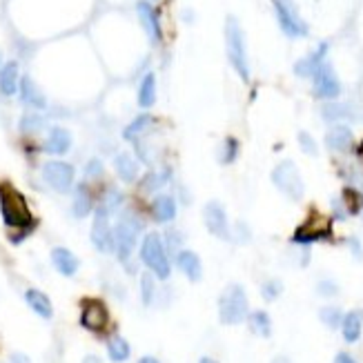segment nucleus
<instances>
[{
  "mask_svg": "<svg viewBox=\"0 0 363 363\" xmlns=\"http://www.w3.org/2000/svg\"><path fill=\"white\" fill-rule=\"evenodd\" d=\"M341 332H343V339L348 343H357L361 339V332H363V310H350V312L343 315Z\"/></svg>",
  "mask_w": 363,
  "mask_h": 363,
  "instance_id": "nucleus-22",
  "label": "nucleus"
},
{
  "mask_svg": "<svg viewBox=\"0 0 363 363\" xmlns=\"http://www.w3.org/2000/svg\"><path fill=\"white\" fill-rule=\"evenodd\" d=\"M250 303L245 288L239 283H230L227 288L218 296V319L225 326H239V323L248 321Z\"/></svg>",
  "mask_w": 363,
  "mask_h": 363,
  "instance_id": "nucleus-3",
  "label": "nucleus"
},
{
  "mask_svg": "<svg viewBox=\"0 0 363 363\" xmlns=\"http://www.w3.org/2000/svg\"><path fill=\"white\" fill-rule=\"evenodd\" d=\"M140 301L143 305H152L157 301V281H154L152 272H145L140 277Z\"/></svg>",
  "mask_w": 363,
  "mask_h": 363,
  "instance_id": "nucleus-33",
  "label": "nucleus"
},
{
  "mask_svg": "<svg viewBox=\"0 0 363 363\" xmlns=\"http://www.w3.org/2000/svg\"><path fill=\"white\" fill-rule=\"evenodd\" d=\"M110 310L100 299H85L81 303V326L94 334H100L110 328Z\"/></svg>",
  "mask_w": 363,
  "mask_h": 363,
  "instance_id": "nucleus-9",
  "label": "nucleus"
},
{
  "mask_svg": "<svg viewBox=\"0 0 363 363\" xmlns=\"http://www.w3.org/2000/svg\"><path fill=\"white\" fill-rule=\"evenodd\" d=\"M272 363H292V359H290V357H285V355H279V357L272 359Z\"/></svg>",
  "mask_w": 363,
  "mask_h": 363,
  "instance_id": "nucleus-47",
  "label": "nucleus"
},
{
  "mask_svg": "<svg viewBox=\"0 0 363 363\" xmlns=\"http://www.w3.org/2000/svg\"><path fill=\"white\" fill-rule=\"evenodd\" d=\"M136 16L140 20V27L145 29L147 38L152 45H159L163 41V29H161V20L157 9H154L147 0H138L136 3Z\"/></svg>",
  "mask_w": 363,
  "mask_h": 363,
  "instance_id": "nucleus-14",
  "label": "nucleus"
},
{
  "mask_svg": "<svg viewBox=\"0 0 363 363\" xmlns=\"http://www.w3.org/2000/svg\"><path fill=\"white\" fill-rule=\"evenodd\" d=\"M74 167L70 163H65V161H47L43 165V178H45V183L51 187V190H56L60 194L65 192H70L74 187Z\"/></svg>",
  "mask_w": 363,
  "mask_h": 363,
  "instance_id": "nucleus-11",
  "label": "nucleus"
},
{
  "mask_svg": "<svg viewBox=\"0 0 363 363\" xmlns=\"http://www.w3.org/2000/svg\"><path fill=\"white\" fill-rule=\"evenodd\" d=\"M299 145H301L303 154H308V157H317V154H319L317 140L310 136L308 132H299Z\"/></svg>",
  "mask_w": 363,
  "mask_h": 363,
  "instance_id": "nucleus-39",
  "label": "nucleus"
},
{
  "mask_svg": "<svg viewBox=\"0 0 363 363\" xmlns=\"http://www.w3.org/2000/svg\"><path fill=\"white\" fill-rule=\"evenodd\" d=\"M330 239H332V223L326 221V218H321V216L308 218V221L296 227L294 235H292L294 245H312V243L330 241Z\"/></svg>",
  "mask_w": 363,
  "mask_h": 363,
  "instance_id": "nucleus-8",
  "label": "nucleus"
},
{
  "mask_svg": "<svg viewBox=\"0 0 363 363\" xmlns=\"http://www.w3.org/2000/svg\"><path fill=\"white\" fill-rule=\"evenodd\" d=\"M11 363H32V361H29V357L16 352V355H11Z\"/></svg>",
  "mask_w": 363,
  "mask_h": 363,
  "instance_id": "nucleus-45",
  "label": "nucleus"
},
{
  "mask_svg": "<svg viewBox=\"0 0 363 363\" xmlns=\"http://www.w3.org/2000/svg\"><path fill=\"white\" fill-rule=\"evenodd\" d=\"M225 51L232 70L239 74L243 83H250V56H248V43H245V32L235 16H227L225 20Z\"/></svg>",
  "mask_w": 363,
  "mask_h": 363,
  "instance_id": "nucleus-2",
  "label": "nucleus"
},
{
  "mask_svg": "<svg viewBox=\"0 0 363 363\" xmlns=\"http://www.w3.org/2000/svg\"><path fill=\"white\" fill-rule=\"evenodd\" d=\"M18 89H20V98H22L25 105H29L34 110H45L47 107V98L43 94V89L34 83L32 76H22Z\"/></svg>",
  "mask_w": 363,
  "mask_h": 363,
  "instance_id": "nucleus-16",
  "label": "nucleus"
},
{
  "mask_svg": "<svg viewBox=\"0 0 363 363\" xmlns=\"http://www.w3.org/2000/svg\"><path fill=\"white\" fill-rule=\"evenodd\" d=\"M275 3V14L279 20V27L285 36L290 38H305L310 34L308 22L299 14V9L292 0H272Z\"/></svg>",
  "mask_w": 363,
  "mask_h": 363,
  "instance_id": "nucleus-7",
  "label": "nucleus"
},
{
  "mask_svg": "<svg viewBox=\"0 0 363 363\" xmlns=\"http://www.w3.org/2000/svg\"><path fill=\"white\" fill-rule=\"evenodd\" d=\"M154 103H157V76L150 72L143 76V81L138 85V105L143 110H147Z\"/></svg>",
  "mask_w": 363,
  "mask_h": 363,
  "instance_id": "nucleus-27",
  "label": "nucleus"
},
{
  "mask_svg": "<svg viewBox=\"0 0 363 363\" xmlns=\"http://www.w3.org/2000/svg\"><path fill=\"white\" fill-rule=\"evenodd\" d=\"M20 85V74H18V62H5L0 67V94L5 96H14L18 92Z\"/></svg>",
  "mask_w": 363,
  "mask_h": 363,
  "instance_id": "nucleus-25",
  "label": "nucleus"
},
{
  "mask_svg": "<svg viewBox=\"0 0 363 363\" xmlns=\"http://www.w3.org/2000/svg\"><path fill=\"white\" fill-rule=\"evenodd\" d=\"M0 214H3V221L9 230H18V235L11 239L14 243L27 237V232H32L36 223L27 199L9 183H0Z\"/></svg>",
  "mask_w": 363,
  "mask_h": 363,
  "instance_id": "nucleus-1",
  "label": "nucleus"
},
{
  "mask_svg": "<svg viewBox=\"0 0 363 363\" xmlns=\"http://www.w3.org/2000/svg\"><path fill=\"white\" fill-rule=\"evenodd\" d=\"M150 125H152V116L150 114H140V116H136V119L123 129V138L125 140H136Z\"/></svg>",
  "mask_w": 363,
  "mask_h": 363,
  "instance_id": "nucleus-31",
  "label": "nucleus"
},
{
  "mask_svg": "<svg viewBox=\"0 0 363 363\" xmlns=\"http://www.w3.org/2000/svg\"><path fill=\"white\" fill-rule=\"evenodd\" d=\"M72 147V134L70 129L65 127H51L49 129V136L45 140V152L47 154H54V157H60V154L70 152Z\"/></svg>",
  "mask_w": 363,
  "mask_h": 363,
  "instance_id": "nucleus-20",
  "label": "nucleus"
},
{
  "mask_svg": "<svg viewBox=\"0 0 363 363\" xmlns=\"http://www.w3.org/2000/svg\"><path fill=\"white\" fill-rule=\"evenodd\" d=\"M114 170H116V176H119L123 183H136L138 174H140L138 161L129 152H121L119 157L114 159Z\"/></svg>",
  "mask_w": 363,
  "mask_h": 363,
  "instance_id": "nucleus-19",
  "label": "nucleus"
},
{
  "mask_svg": "<svg viewBox=\"0 0 363 363\" xmlns=\"http://www.w3.org/2000/svg\"><path fill=\"white\" fill-rule=\"evenodd\" d=\"M350 248H352V252H355V256H357V258H361V245H359V241H357V239L350 241Z\"/></svg>",
  "mask_w": 363,
  "mask_h": 363,
  "instance_id": "nucleus-46",
  "label": "nucleus"
},
{
  "mask_svg": "<svg viewBox=\"0 0 363 363\" xmlns=\"http://www.w3.org/2000/svg\"><path fill=\"white\" fill-rule=\"evenodd\" d=\"M176 265L178 270L183 272V275L192 281V283H197L201 281L203 277V263H201V256L197 252H192V250H180L176 254Z\"/></svg>",
  "mask_w": 363,
  "mask_h": 363,
  "instance_id": "nucleus-17",
  "label": "nucleus"
},
{
  "mask_svg": "<svg viewBox=\"0 0 363 363\" xmlns=\"http://www.w3.org/2000/svg\"><path fill=\"white\" fill-rule=\"evenodd\" d=\"M326 145L332 152H348L352 145V129L348 125H334L326 134Z\"/></svg>",
  "mask_w": 363,
  "mask_h": 363,
  "instance_id": "nucleus-23",
  "label": "nucleus"
},
{
  "mask_svg": "<svg viewBox=\"0 0 363 363\" xmlns=\"http://www.w3.org/2000/svg\"><path fill=\"white\" fill-rule=\"evenodd\" d=\"M89 237H92V243H94V248L98 252H103V254L114 252V230L110 225V214L103 210L100 205L96 207L94 223H92V232H89Z\"/></svg>",
  "mask_w": 363,
  "mask_h": 363,
  "instance_id": "nucleus-13",
  "label": "nucleus"
},
{
  "mask_svg": "<svg viewBox=\"0 0 363 363\" xmlns=\"http://www.w3.org/2000/svg\"><path fill=\"white\" fill-rule=\"evenodd\" d=\"M317 292H319L321 296H326V299H332V296L339 294V285H336L332 279H323V281H319V285H317Z\"/></svg>",
  "mask_w": 363,
  "mask_h": 363,
  "instance_id": "nucleus-40",
  "label": "nucleus"
},
{
  "mask_svg": "<svg viewBox=\"0 0 363 363\" xmlns=\"http://www.w3.org/2000/svg\"><path fill=\"white\" fill-rule=\"evenodd\" d=\"M248 323H250V330L256 336H263V339H268V336L272 334V319H270V315L265 312V310H254V312H250Z\"/></svg>",
  "mask_w": 363,
  "mask_h": 363,
  "instance_id": "nucleus-29",
  "label": "nucleus"
},
{
  "mask_svg": "<svg viewBox=\"0 0 363 363\" xmlns=\"http://www.w3.org/2000/svg\"><path fill=\"white\" fill-rule=\"evenodd\" d=\"M272 183H275V187L281 194H285L290 201H301L305 194V180L299 172V167H296V163L290 159L281 161L275 170H272Z\"/></svg>",
  "mask_w": 363,
  "mask_h": 363,
  "instance_id": "nucleus-5",
  "label": "nucleus"
},
{
  "mask_svg": "<svg viewBox=\"0 0 363 363\" xmlns=\"http://www.w3.org/2000/svg\"><path fill=\"white\" fill-rule=\"evenodd\" d=\"M332 363H357V359L352 355H348V352H339V355L334 357Z\"/></svg>",
  "mask_w": 363,
  "mask_h": 363,
  "instance_id": "nucleus-44",
  "label": "nucleus"
},
{
  "mask_svg": "<svg viewBox=\"0 0 363 363\" xmlns=\"http://www.w3.org/2000/svg\"><path fill=\"white\" fill-rule=\"evenodd\" d=\"M203 221H205V227L210 235H214L216 239H223V241H232V225L227 221V212L218 201L205 203Z\"/></svg>",
  "mask_w": 363,
  "mask_h": 363,
  "instance_id": "nucleus-10",
  "label": "nucleus"
},
{
  "mask_svg": "<svg viewBox=\"0 0 363 363\" xmlns=\"http://www.w3.org/2000/svg\"><path fill=\"white\" fill-rule=\"evenodd\" d=\"M94 210V199L92 194H89V190L85 185H79L76 187V194H74V203H72V214L76 218H85L89 216Z\"/></svg>",
  "mask_w": 363,
  "mask_h": 363,
  "instance_id": "nucleus-26",
  "label": "nucleus"
},
{
  "mask_svg": "<svg viewBox=\"0 0 363 363\" xmlns=\"http://www.w3.org/2000/svg\"><path fill=\"white\" fill-rule=\"evenodd\" d=\"M235 230L237 232H232V241H237V243H248L250 241V230L245 223H237Z\"/></svg>",
  "mask_w": 363,
  "mask_h": 363,
  "instance_id": "nucleus-42",
  "label": "nucleus"
},
{
  "mask_svg": "<svg viewBox=\"0 0 363 363\" xmlns=\"http://www.w3.org/2000/svg\"><path fill=\"white\" fill-rule=\"evenodd\" d=\"M341 207H345V212L348 214H359V212H363V197L357 192V190H352V187H345V192H343V197H341Z\"/></svg>",
  "mask_w": 363,
  "mask_h": 363,
  "instance_id": "nucleus-35",
  "label": "nucleus"
},
{
  "mask_svg": "<svg viewBox=\"0 0 363 363\" xmlns=\"http://www.w3.org/2000/svg\"><path fill=\"white\" fill-rule=\"evenodd\" d=\"M45 123L41 116H25V119L20 121V129L22 132H34V129H41Z\"/></svg>",
  "mask_w": 363,
  "mask_h": 363,
  "instance_id": "nucleus-41",
  "label": "nucleus"
},
{
  "mask_svg": "<svg viewBox=\"0 0 363 363\" xmlns=\"http://www.w3.org/2000/svg\"><path fill=\"white\" fill-rule=\"evenodd\" d=\"M25 301H27V305L41 319H51V317H54V305H51L49 296L45 292L36 290V288H29L27 292H25Z\"/></svg>",
  "mask_w": 363,
  "mask_h": 363,
  "instance_id": "nucleus-24",
  "label": "nucleus"
},
{
  "mask_svg": "<svg viewBox=\"0 0 363 363\" xmlns=\"http://www.w3.org/2000/svg\"><path fill=\"white\" fill-rule=\"evenodd\" d=\"M326 56H328V43H321L312 54H308L305 58H301L294 65V74L301 76V79H312L315 72L326 62Z\"/></svg>",
  "mask_w": 363,
  "mask_h": 363,
  "instance_id": "nucleus-15",
  "label": "nucleus"
},
{
  "mask_svg": "<svg viewBox=\"0 0 363 363\" xmlns=\"http://www.w3.org/2000/svg\"><path fill=\"white\" fill-rule=\"evenodd\" d=\"M239 159V140L235 136H227L223 140V145L221 150H218V163H223V165H232Z\"/></svg>",
  "mask_w": 363,
  "mask_h": 363,
  "instance_id": "nucleus-34",
  "label": "nucleus"
},
{
  "mask_svg": "<svg viewBox=\"0 0 363 363\" xmlns=\"http://www.w3.org/2000/svg\"><path fill=\"white\" fill-rule=\"evenodd\" d=\"M199 363H218V361H216V359H212V357H203Z\"/></svg>",
  "mask_w": 363,
  "mask_h": 363,
  "instance_id": "nucleus-50",
  "label": "nucleus"
},
{
  "mask_svg": "<svg viewBox=\"0 0 363 363\" xmlns=\"http://www.w3.org/2000/svg\"><path fill=\"white\" fill-rule=\"evenodd\" d=\"M107 357L114 363H125L129 357H132V348H129L125 336H121V334L112 336V339L107 341Z\"/></svg>",
  "mask_w": 363,
  "mask_h": 363,
  "instance_id": "nucleus-28",
  "label": "nucleus"
},
{
  "mask_svg": "<svg viewBox=\"0 0 363 363\" xmlns=\"http://www.w3.org/2000/svg\"><path fill=\"white\" fill-rule=\"evenodd\" d=\"M321 114H323V119L326 121H343V119H355V112H352V107L350 105H343V103H328V105H323V110H321Z\"/></svg>",
  "mask_w": 363,
  "mask_h": 363,
  "instance_id": "nucleus-30",
  "label": "nucleus"
},
{
  "mask_svg": "<svg viewBox=\"0 0 363 363\" xmlns=\"http://www.w3.org/2000/svg\"><path fill=\"white\" fill-rule=\"evenodd\" d=\"M283 292V283L279 279H268L263 285H261V296L265 301H277Z\"/></svg>",
  "mask_w": 363,
  "mask_h": 363,
  "instance_id": "nucleus-37",
  "label": "nucleus"
},
{
  "mask_svg": "<svg viewBox=\"0 0 363 363\" xmlns=\"http://www.w3.org/2000/svg\"><path fill=\"white\" fill-rule=\"evenodd\" d=\"M143 230V223L138 218H134V214L125 212L119 223L114 227V252L119 256V261L127 263L129 256H132L134 248H136V237L138 232Z\"/></svg>",
  "mask_w": 363,
  "mask_h": 363,
  "instance_id": "nucleus-6",
  "label": "nucleus"
},
{
  "mask_svg": "<svg viewBox=\"0 0 363 363\" xmlns=\"http://www.w3.org/2000/svg\"><path fill=\"white\" fill-rule=\"evenodd\" d=\"M51 263H54V268L60 272L62 277H74L76 272H79V258H76V254L67 248H54L51 250Z\"/></svg>",
  "mask_w": 363,
  "mask_h": 363,
  "instance_id": "nucleus-21",
  "label": "nucleus"
},
{
  "mask_svg": "<svg viewBox=\"0 0 363 363\" xmlns=\"http://www.w3.org/2000/svg\"><path fill=\"white\" fill-rule=\"evenodd\" d=\"M152 218L157 223H172L176 218V201L170 194H159L157 199L152 201Z\"/></svg>",
  "mask_w": 363,
  "mask_h": 363,
  "instance_id": "nucleus-18",
  "label": "nucleus"
},
{
  "mask_svg": "<svg viewBox=\"0 0 363 363\" xmlns=\"http://www.w3.org/2000/svg\"><path fill=\"white\" fill-rule=\"evenodd\" d=\"M319 319L323 321V326H328L330 330H336V328H341L343 312H341V308H336V305H326L319 310Z\"/></svg>",
  "mask_w": 363,
  "mask_h": 363,
  "instance_id": "nucleus-36",
  "label": "nucleus"
},
{
  "mask_svg": "<svg viewBox=\"0 0 363 363\" xmlns=\"http://www.w3.org/2000/svg\"><path fill=\"white\" fill-rule=\"evenodd\" d=\"M163 243H167L165 250H170L172 254H178L180 243H183V235H180V232H178L176 227H172V230L165 232V241H163Z\"/></svg>",
  "mask_w": 363,
  "mask_h": 363,
  "instance_id": "nucleus-38",
  "label": "nucleus"
},
{
  "mask_svg": "<svg viewBox=\"0 0 363 363\" xmlns=\"http://www.w3.org/2000/svg\"><path fill=\"white\" fill-rule=\"evenodd\" d=\"M140 261L147 265V270L157 279H161V281L170 279L172 265H170V258H167L165 243H163V239L157 235V232H150V235L143 239V243H140Z\"/></svg>",
  "mask_w": 363,
  "mask_h": 363,
  "instance_id": "nucleus-4",
  "label": "nucleus"
},
{
  "mask_svg": "<svg viewBox=\"0 0 363 363\" xmlns=\"http://www.w3.org/2000/svg\"><path fill=\"white\" fill-rule=\"evenodd\" d=\"M138 363H161V361L157 357H140Z\"/></svg>",
  "mask_w": 363,
  "mask_h": 363,
  "instance_id": "nucleus-48",
  "label": "nucleus"
},
{
  "mask_svg": "<svg viewBox=\"0 0 363 363\" xmlns=\"http://www.w3.org/2000/svg\"><path fill=\"white\" fill-rule=\"evenodd\" d=\"M167 180H170V170H163V172H147L145 178L140 180V190L143 192H157L161 190Z\"/></svg>",
  "mask_w": 363,
  "mask_h": 363,
  "instance_id": "nucleus-32",
  "label": "nucleus"
},
{
  "mask_svg": "<svg viewBox=\"0 0 363 363\" xmlns=\"http://www.w3.org/2000/svg\"><path fill=\"white\" fill-rule=\"evenodd\" d=\"M100 174H103V163L98 159H92L85 167V176L87 178H100Z\"/></svg>",
  "mask_w": 363,
  "mask_h": 363,
  "instance_id": "nucleus-43",
  "label": "nucleus"
},
{
  "mask_svg": "<svg viewBox=\"0 0 363 363\" xmlns=\"http://www.w3.org/2000/svg\"><path fill=\"white\" fill-rule=\"evenodd\" d=\"M0 62H3V58H0Z\"/></svg>",
  "mask_w": 363,
  "mask_h": 363,
  "instance_id": "nucleus-51",
  "label": "nucleus"
},
{
  "mask_svg": "<svg viewBox=\"0 0 363 363\" xmlns=\"http://www.w3.org/2000/svg\"><path fill=\"white\" fill-rule=\"evenodd\" d=\"M83 363H103L98 357H94V355H87L85 359H83Z\"/></svg>",
  "mask_w": 363,
  "mask_h": 363,
  "instance_id": "nucleus-49",
  "label": "nucleus"
},
{
  "mask_svg": "<svg viewBox=\"0 0 363 363\" xmlns=\"http://www.w3.org/2000/svg\"><path fill=\"white\" fill-rule=\"evenodd\" d=\"M315 81V96L323 100H336L341 96V81L336 76L334 67L326 60L312 76Z\"/></svg>",
  "mask_w": 363,
  "mask_h": 363,
  "instance_id": "nucleus-12",
  "label": "nucleus"
}]
</instances>
